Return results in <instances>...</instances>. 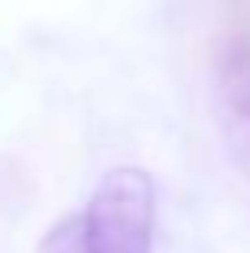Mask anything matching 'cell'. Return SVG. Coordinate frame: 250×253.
Returning <instances> with one entry per match:
<instances>
[{
    "label": "cell",
    "instance_id": "1",
    "mask_svg": "<svg viewBox=\"0 0 250 253\" xmlns=\"http://www.w3.org/2000/svg\"><path fill=\"white\" fill-rule=\"evenodd\" d=\"M154 180L122 165L110 169L85 206V253H151L154 242Z\"/></svg>",
    "mask_w": 250,
    "mask_h": 253
},
{
    "label": "cell",
    "instance_id": "3",
    "mask_svg": "<svg viewBox=\"0 0 250 253\" xmlns=\"http://www.w3.org/2000/svg\"><path fill=\"white\" fill-rule=\"evenodd\" d=\"M37 253H85V216H66L41 239Z\"/></svg>",
    "mask_w": 250,
    "mask_h": 253
},
{
    "label": "cell",
    "instance_id": "2",
    "mask_svg": "<svg viewBox=\"0 0 250 253\" xmlns=\"http://www.w3.org/2000/svg\"><path fill=\"white\" fill-rule=\"evenodd\" d=\"M213 107L228 158L250 176V44L232 41L213 66Z\"/></svg>",
    "mask_w": 250,
    "mask_h": 253
}]
</instances>
